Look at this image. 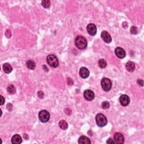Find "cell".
Segmentation results:
<instances>
[{
    "mask_svg": "<svg viewBox=\"0 0 144 144\" xmlns=\"http://www.w3.org/2000/svg\"><path fill=\"white\" fill-rule=\"evenodd\" d=\"M75 44L77 47L80 50L85 49L87 46V42L84 37L78 36L76 37L75 41Z\"/></svg>",
    "mask_w": 144,
    "mask_h": 144,
    "instance_id": "cell-1",
    "label": "cell"
},
{
    "mask_svg": "<svg viewBox=\"0 0 144 144\" xmlns=\"http://www.w3.org/2000/svg\"><path fill=\"white\" fill-rule=\"evenodd\" d=\"M47 63L52 68H56L59 65L58 59L54 55H50L47 57Z\"/></svg>",
    "mask_w": 144,
    "mask_h": 144,
    "instance_id": "cell-2",
    "label": "cell"
},
{
    "mask_svg": "<svg viewBox=\"0 0 144 144\" xmlns=\"http://www.w3.org/2000/svg\"><path fill=\"white\" fill-rule=\"evenodd\" d=\"M96 122L98 126L102 127L106 125L107 123H108V120H107L106 116L104 115H103L102 114L99 113L96 116Z\"/></svg>",
    "mask_w": 144,
    "mask_h": 144,
    "instance_id": "cell-3",
    "label": "cell"
},
{
    "mask_svg": "<svg viewBox=\"0 0 144 144\" xmlns=\"http://www.w3.org/2000/svg\"><path fill=\"white\" fill-rule=\"evenodd\" d=\"M101 85L102 89L106 92L109 91L112 87V81H110V79L107 78H104L101 80Z\"/></svg>",
    "mask_w": 144,
    "mask_h": 144,
    "instance_id": "cell-4",
    "label": "cell"
},
{
    "mask_svg": "<svg viewBox=\"0 0 144 144\" xmlns=\"http://www.w3.org/2000/svg\"><path fill=\"white\" fill-rule=\"evenodd\" d=\"M38 117L41 122L43 123H46L49 120L50 115V113L47 110H41V112H39L38 114Z\"/></svg>",
    "mask_w": 144,
    "mask_h": 144,
    "instance_id": "cell-5",
    "label": "cell"
},
{
    "mask_svg": "<svg viewBox=\"0 0 144 144\" xmlns=\"http://www.w3.org/2000/svg\"><path fill=\"white\" fill-rule=\"evenodd\" d=\"M85 99L87 101H92L95 98L94 92L90 90H86L83 93Z\"/></svg>",
    "mask_w": 144,
    "mask_h": 144,
    "instance_id": "cell-6",
    "label": "cell"
},
{
    "mask_svg": "<svg viewBox=\"0 0 144 144\" xmlns=\"http://www.w3.org/2000/svg\"><path fill=\"white\" fill-rule=\"evenodd\" d=\"M119 101L120 104L123 106H127L128 105L130 102V99L129 97L126 95H122L120 96L119 98Z\"/></svg>",
    "mask_w": 144,
    "mask_h": 144,
    "instance_id": "cell-7",
    "label": "cell"
},
{
    "mask_svg": "<svg viewBox=\"0 0 144 144\" xmlns=\"http://www.w3.org/2000/svg\"><path fill=\"white\" fill-rule=\"evenodd\" d=\"M101 38L103 39V41L107 43H109L112 41V37L110 36V34L108 33V32L105 31H104L101 32Z\"/></svg>",
    "mask_w": 144,
    "mask_h": 144,
    "instance_id": "cell-8",
    "label": "cell"
},
{
    "mask_svg": "<svg viewBox=\"0 0 144 144\" xmlns=\"http://www.w3.org/2000/svg\"><path fill=\"white\" fill-rule=\"evenodd\" d=\"M87 31L90 35L95 36L97 33L96 26L93 24H89L87 26Z\"/></svg>",
    "mask_w": 144,
    "mask_h": 144,
    "instance_id": "cell-9",
    "label": "cell"
},
{
    "mask_svg": "<svg viewBox=\"0 0 144 144\" xmlns=\"http://www.w3.org/2000/svg\"><path fill=\"white\" fill-rule=\"evenodd\" d=\"M114 140L115 142V143L118 144H122L124 143L125 139L122 134L120 133H116L114 136Z\"/></svg>",
    "mask_w": 144,
    "mask_h": 144,
    "instance_id": "cell-10",
    "label": "cell"
},
{
    "mask_svg": "<svg viewBox=\"0 0 144 144\" xmlns=\"http://www.w3.org/2000/svg\"><path fill=\"white\" fill-rule=\"evenodd\" d=\"M115 53L116 56L119 59H123L124 58H125V56L126 55L125 50H124L122 48L120 47H116L115 49Z\"/></svg>",
    "mask_w": 144,
    "mask_h": 144,
    "instance_id": "cell-11",
    "label": "cell"
},
{
    "mask_svg": "<svg viewBox=\"0 0 144 144\" xmlns=\"http://www.w3.org/2000/svg\"><path fill=\"white\" fill-rule=\"evenodd\" d=\"M79 75L81 76V77L83 79L87 78L90 75V72L88 69L85 68V67H82L79 70Z\"/></svg>",
    "mask_w": 144,
    "mask_h": 144,
    "instance_id": "cell-12",
    "label": "cell"
},
{
    "mask_svg": "<svg viewBox=\"0 0 144 144\" xmlns=\"http://www.w3.org/2000/svg\"><path fill=\"white\" fill-rule=\"evenodd\" d=\"M22 142L21 136L19 135H15L11 139V143L14 144H20Z\"/></svg>",
    "mask_w": 144,
    "mask_h": 144,
    "instance_id": "cell-13",
    "label": "cell"
},
{
    "mask_svg": "<svg viewBox=\"0 0 144 144\" xmlns=\"http://www.w3.org/2000/svg\"><path fill=\"white\" fill-rule=\"evenodd\" d=\"M126 68L129 72H133L135 70V63L132 61H128L126 63Z\"/></svg>",
    "mask_w": 144,
    "mask_h": 144,
    "instance_id": "cell-14",
    "label": "cell"
},
{
    "mask_svg": "<svg viewBox=\"0 0 144 144\" xmlns=\"http://www.w3.org/2000/svg\"><path fill=\"white\" fill-rule=\"evenodd\" d=\"M78 143L81 144H90L91 142L90 139L88 138L87 137L82 136L80 137L79 139H78Z\"/></svg>",
    "mask_w": 144,
    "mask_h": 144,
    "instance_id": "cell-15",
    "label": "cell"
},
{
    "mask_svg": "<svg viewBox=\"0 0 144 144\" xmlns=\"http://www.w3.org/2000/svg\"><path fill=\"white\" fill-rule=\"evenodd\" d=\"M3 69H4V71L6 73H10L12 72V68L10 64H9V63H5L3 65Z\"/></svg>",
    "mask_w": 144,
    "mask_h": 144,
    "instance_id": "cell-16",
    "label": "cell"
},
{
    "mask_svg": "<svg viewBox=\"0 0 144 144\" xmlns=\"http://www.w3.org/2000/svg\"><path fill=\"white\" fill-rule=\"evenodd\" d=\"M59 126L60 128L63 130H65L68 128V123L64 120H60L59 123Z\"/></svg>",
    "mask_w": 144,
    "mask_h": 144,
    "instance_id": "cell-17",
    "label": "cell"
},
{
    "mask_svg": "<svg viewBox=\"0 0 144 144\" xmlns=\"http://www.w3.org/2000/svg\"><path fill=\"white\" fill-rule=\"evenodd\" d=\"M26 65L29 69L31 70H34L36 68V64L32 60H28L26 61Z\"/></svg>",
    "mask_w": 144,
    "mask_h": 144,
    "instance_id": "cell-18",
    "label": "cell"
},
{
    "mask_svg": "<svg viewBox=\"0 0 144 144\" xmlns=\"http://www.w3.org/2000/svg\"><path fill=\"white\" fill-rule=\"evenodd\" d=\"M8 92L10 94H14L16 92V88L14 85H9L7 88Z\"/></svg>",
    "mask_w": 144,
    "mask_h": 144,
    "instance_id": "cell-19",
    "label": "cell"
},
{
    "mask_svg": "<svg viewBox=\"0 0 144 144\" xmlns=\"http://www.w3.org/2000/svg\"><path fill=\"white\" fill-rule=\"evenodd\" d=\"M99 66L101 68H105V67L107 65L106 62L105 60H104L102 59H100L99 60Z\"/></svg>",
    "mask_w": 144,
    "mask_h": 144,
    "instance_id": "cell-20",
    "label": "cell"
},
{
    "mask_svg": "<svg viewBox=\"0 0 144 144\" xmlns=\"http://www.w3.org/2000/svg\"><path fill=\"white\" fill-rule=\"evenodd\" d=\"M51 2L49 0H43L42 1V5L43 8H50Z\"/></svg>",
    "mask_w": 144,
    "mask_h": 144,
    "instance_id": "cell-21",
    "label": "cell"
},
{
    "mask_svg": "<svg viewBox=\"0 0 144 144\" xmlns=\"http://www.w3.org/2000/svg\"><path fill=\"white\" fill-rule=\"evenodd\" d=\"M101 107L102 108L104 109H108L110 107V104L108 101H104L102 104H101Z\"/></svg>",
    "mask_w": 144,
    "mask_h": 144,
    "instance_id": "cell-22",
    "label": "cell"
},
{
    "mask_svg": "<svg viewBox=\"0 0 144 144\" xmlns=\"http://www.w3.org/2000/svg\"><path fill=\"white\" fill-rule=\"evenodd\" d=\"M130 32L132 33L133 35H136L137 33V29L136 28V26H132L130 29Z\"/></svg>",
    "mask_w": 144,
    "mask_h": 144,
    "instance_id": "cell-23",
    "label": "cell"
},
{
    "mask_svg": "<svg viewBox=\"0 0 144 144\" xmlns=\"http://www.w3.org/2000/svg\"><path fill=\"white\" fill-rule=\"evenodd\" d=\"M106 143H110V144L115 143V141H114V140L112 139H111V138H110V139H109L108 140H107Z\"/></svg>",
    "mask_w": 144,
    "mask_h": 144,
    "instance_id": "cell-24",
    "label": "cell"
},
{
    "mask_svg": "<svg viewBox=\"0 0 144 144\" xmlns=\"http://www.w3.org/2000/svg\"><path fill=\"white\" fill-rule=\"evenodd\" d=\"M137 83H138V84L140 85L141 86H143V81L142 79H139L138 81H137Z\"/></svg>",
    "mask_w": 144,
    "mask_h": 144,
    "instance_id": "cell-25",
    "label": "cell"
},
{
    "mask_svg": "<svg viewBox=\"0 0 144 144\" xmlns=\"http://www.w3.org/2000/svg\"><path fill=\"white\" fill-rule=\"evenodd\" d=\"M5 101V98L2 96H1V105H2L4 104Z\"/></svg>",
    "mask_w": 144,
    "mask_h": 144,
    "instance_id": "cell-26",
    "label": "cell"
},
{
    "mask_svg": "<svg viewBox=\"0 0 144 144\" xmlns=\"http://www.w3.org/2000/svg\"><path fill=\"white\" fill-rule=\"evenodd\" d=\"M70 83H71V85H73V81L71 79L69 78H68V79H67V83H68V84L69 85H70Z\"/></svg>",
    "mask_w": 144,
    "mask_h": 144,
    "instance_id": "cell-27",
    "label": "cell"
}]
</instances>
